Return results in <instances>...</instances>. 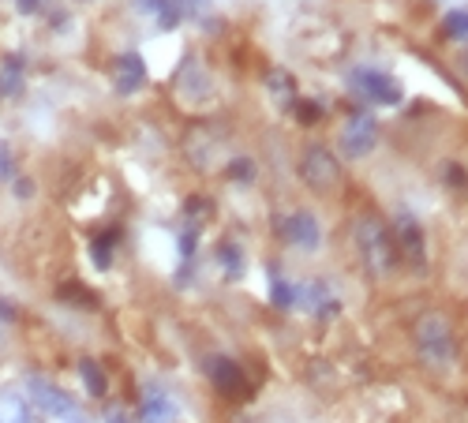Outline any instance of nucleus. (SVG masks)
Returning <instances> with one entry per match:
<instances>
[{
    "label": "nucleus",
    "mask_w": 468,
    "mask_h": 423,
    "mask_svg": "<svg viewBox=\"0 0 468 423\" xmlns=\"http://www.w3.org/2000/svg\"><path fill=\"white\" fill-rule=\"evenodd\" d=\"M353 240H356V251H360V262L367 266V274H394L401 266V255H398V244H394V233L375 217V214H364L353 228Z\"/></svg>",
    "instance_id": "obj_2"
},
{
    "label": "nucleus",
    "mask_w": 468,
    "mask_h": 423,
    "mask_svg": "<svg viewBox=\"0 0 468 423\" xmlns=\"http://www.w3.org/2000/svg\"><path fill=\"white\" fill-rule=\"evenodd\" d=\"M218 262H221V270H225V278H244V251H240V244L237 240H221L218 244Z\"/></svg>",
    "instance_id": "obj_16"
},
{
    "label": "nucleus",
    "mask_w": 468,
    "mask_h": 423,
    "mask_svg": "<svg viewBox=\"0 0 468 423\" xmlns=\"http://www.w3.org/2000/svg\"><path fill=\"white\" fill-rule=\"evenodd\" d=\"M300 180L311 187V191H334L341 184V162L334 158V150H326L323 143H311L303 146L300 153Z\"/></svg>",
    "instance_id": "obj_4"
},
{
    "label": "nucleus",
    "mask_w": 468,
    "mask_h": 423,
    "mask_svg": "<svg viewBox=\"0 0 468 423\" xmlns=\"http://www.w3.org/2000/svg\"><path fill=\"white\" fill-rule=\"evenodd\" d=\"M80 378H83V386H87V394L90 397H105L109 394V378H105V371H101V364L98 360H80Z\"/></svg>",
    "instance_id": "obj_17"
},
{
    "label": "nucleus",
    "mask_w": 468,
    "mask_h": 423,
    "mask_svg": "<svg viewBox=\"0 0 468 423\" xmlns=\"http://www.w3.org/2000/svg\"><path fill=\"white\" fill-rule=\"evenodd\" d=\"M109 423H128V416L124 412H109Z\"/></svg>",
    "instance_id": "obj_30"
},
{
    "label": "nucleus",
    "mask_w": 468,
    "mask_h": 423,
    "mask_svg": "<svg viewBox=\"0 0 468 423\" xmlns=\"http://www.w3.org/2000/svg\"><path fill=\"white\" fill-rule=\"evenodd\" d=\"M16 191H19V196L27 199V196H34V184H27V180H19V184H16Z\"/></svg>",
    "instance_id": "obj_29"
},
{
    "label": "nucleus",
    "mask_w": 468,
    "mask_h": 423,
    "mask_svg": "<svg viewBox=\"0 0 468 423\" xmlns=\"http://www.w3.org/2000/svg\"><path fill=\"white\" fill-rule=\"evenodd\" d=\"M225 176H229L232 184H251V180H255V162H251V158H232L229 169H225Z\"/></svg>",
    "instance_id": "obj_25"
},
{
    "label": "nucleus",
    "mask_w": 468,
    "mask_h": 423,
    "mask_svg": "<svg viewBox=\"0 0 468 423\" xmlns=\"http://www.w3.org/2000/svg\"><path fill=\"white\" fill-rule=\"evenodd\" d=\"M23 87V60L19 57H5V68H0V90L19 94Z\"/></svg>",
    "instance_id": "obj_22"
},
{
    "label": "nucleus",
    "mask_w": 468,
    "mask_h": 423,
    "mask_svg": "<svg viewBox=\"0 0 468 423\" xmlns=\"http://www.w3.org/2000/svg\"><path fill=\"white\" fill-rule=\"evenodd\" d=\"M57 296H60L64 303H75V307H98V296H94L90 289H83L80 281L60 285V289H57Z\"/></svg>",
    "instance_id": "obj_23"
},
{
    "label": "nucleus",
    "mask_w": 468,
    "mask_h": 423,
    "mask_svg": "<svg viewBox=\"0 0 468 423\" xmlns=\"http://www.w3.org/2000/svg\"><path fill=\"white\" fill-rule=\"evenodd\" d=\"M412 341L427 371H450L457 364V330L442 312H423L412 323Z\"/></svg>",
    "instance_id": "obj_1"
},
{
    "label": "nucleus",
    "mask_w": 468,
    "mask_h": 423,
    "mask_svg": "<svg viewBox=\"0 0 468 423\" xmlns=\"http://www.w3.org/2000/svg\"><path fill=\"white\" fill-rule=\"evenodd\" d=\"M296 303H303L315 319H330L341 312V296L326 285V281H307V285H296Z\"/></svg>",
    "instance_id": "obj_10"
},
{
    "label": "nucleus",
    "mask_w": 468,
    "mask_h": 423,
    "mask_svg": "<svg viewBox=\"0 0 468 423\" xmlns=\"http://www.w3.org/2000/svg\"><path fill=\"white\" fill-rule=\"evenodd\" d=\"M289 112L296 117V124H303V128L323 124V105H319V101H311V98H296Z\"/></svg>",
    "instance_id": "obj_20"
},
{
    "label": "nucleus",
    "mask_w": 468,
    "mask_h": 423,
    "mask_svg": "<svg viewBox=\"0 0 468 423\" xmlns=\"http://www.w3.org/2000/svg\"><path fill=\"white\" fill-rule=\"evenodd\" d=\"M146 83V60L139 53H121L112 60V87L116 94H135Z\"/></svg>",
    "instance_id": "obj_11"
},
{
    "label": "nucleus",
    "mask_w": 468,
    "mask_h": 423,
    "mask_svg": "<svg viewBox=\"0 0 468 423\" xmlns=\"http://www.w3.org/2000/svg\"><path fill=\"white\" fill-rule=\"evenodd\" d=\"M270 303L282 307V312L296 307V285H289V281L278 278V274H270Z\"/></svg>",
    "instance_id": "obj_21"
},
{
    "label": "nucleus",
    "mask_w": 468,
    "mask_h": 423,
    "mask_svg": "<svg viewBox=\"0 0 468 423\" xmlns=\"http://www.w3.org/2000/svg\"><path fill=\"white\" fill-rule=\"evenodd\" d=\"M143 423H173L176 419V405L165 390H146L143 394V408H139Z\"/></svg>",
    "instance_id": "obj_13"
},
{
    "label": "nucleus",
    "mask_w": 468,
    "mask_h": 423,
    "mask_svg": "<svg viewBox=\"0 0 468 423\" xmlns=\"http://www.w3.org/2000/svg\"><path fill=\"white\" fill-rule=\"evenodd\" d=\"M0 423H34V412L19 394H5L0 397Z\"/></svg>",
    "instance_id": "obj_18"
},
{
    "label": "nucleus",
    "mask_w": 468,
    "mask_h": 423,
    "mask_svg": "<svg viewBox=\"0 0 468 423\" xmlns=\"http://www.w3.org/2000/svg\"><path fill=\"white\" fill-rule=\"evenodd\" d=\"M116 228H109V233H98L94 240H90V259H94V266L98 270H109L112 266V248H116Z\"/></svg>",
    "instance_id": "obj_19"
},
{
    "label": "nucleus",
    "mask_w": 468,
    "mask_h": 423,
    "mask_svg": "<svg viewBox=\"0 0 468 423\" xmlns=\"http://www.w3.org/2000/svg\"><path fill=\"white\" fill-rule=\"evenodd\" d=\"M348 90H353L360 101L378 105V109H398L405 101V87L389 71L371 68V64H360V68L348 71Z\"/></svg>",
    "instance_id": "obj_3"
},
{
    "label": "nucleus",
    "mask_w": 468,
    "mask_h": 423,
    "mask_svg": "<svg viewBox=\"0 0 468 423\" xmlns=\"http://www.w3.org/2000/svg\"><path fill=\"white\" fill-rule=\"evenodd\" d=\"M394 244H398L401 262L416 266V270H423V266H427V237H423V225H420L409 210H401L398 221H394Z\"/></svg>",
    "instance_id": "obj_8"
},
{
    "label": "nucleus",
    "mask_w": 468,
    "mask_h": 423,
    "mask_svg": "<svg viewBox=\"0 0 468 423\" xmlns=\"http://www.w3.org/2000/svg\"><path fill=\"white\" fill-rule=\"evenodd\" d=\"M207 375L214 382V390L229 401H248L255 390H251V382L244 375V367L237 360H229V356H210L207 360Z\"/></svg>",
    "instance_id": "obj_7"
},
{
    "label": "nucleus",
    "mask_w": 468,
    "mask_h": 423,
    "mask_svg": "<svg viewBox=\"0 0 468 423\" xmlns=\"http://www.w3.org/2000/svg\"><path fill=\"white\" fill-rule=\"evenodd\" d=\"M278 237L300 251H319L323 248V225L311 210H289V214H278Z\"/></svg>",
    "instance_id": "obj_5"
},
{
    "label": "nucleus",
    "mask_w": 468,
    "mask_h": 423,
    "mask_svg": "<svg viewBox=\"0 0 468 423\" xmlns=\"http://www.w3.org/2000/svg\"><path fill=\"white\" fill-rule=\"evenodd\" d=\"M176 90H180L184 98H191V101H199V98L210 94V75H207V68H203L199 57H187V60L180 64V71H176Z\"/></svg>",
    "instance_id": "obj_12"
},
{
    "label": "nucleus",
    "mask_w": 468,
    "mask_h": 423,
    "mask_svg": "<svg viewBox=\"0 0 468 423\" xmlns=\"http://www.w3.org/2000/svg\"><path fill=\"white\" fill-rule=\"evenodd\" d=\"M442 184L453 191V196H468V169L461 162H446L442 165Z\"/></svg>",
    "instance_id": "obj_24"
},
{
    "label": "nucleus",
    "mask_w": 468,
    "mask_h": 423,
    "mask_svg": "<svg viewBox=\"0 0 468 423\" xmlns=\"http://www.w3.org/2000/svg\"><path fill=\"white\" fill-rule=\"evenodd\" d=\"M195 248H199V228L187 225L184 233H180V255H184V259H191V255H195Z\"/></svg>",
    "instance_id": "obj_26"
},
{
    "label": "nucleus",
    "mask_w": 468,
    "mask_h": 423,
    "mask_svg": "<svg viewBox=\"0 0 468 423\" xmlns=\"http://www.w3.org/2000/svg\"><path fill=\"white\" fill-rule=\"evenodd\" d=\"M12 176V150L0 143V180H8Z\"/></svg>",
    "instance_id": "obj_28"
},
{
    "label": "nucleus",
    "mask_w": 468,
    "mask_h": 423,
    "mask_svg": "<svg viewBox=\"0 0 468 423\" xmlns=\"http://www.w3.org/2000/svg\"><path fill=\"white\" fill-rule=\"evenodd\" d=\"M439 37L442 42H453V46H464L468 42V8H453L439 19Z\"/></svg>",
    "instance_id": "obj_15"
},
{
    "label": "nucleus",
    "mask_w": 468,
    "mask_h": 423,
    "mask_svg": "<svg viewBox=\"0 0 468 423\" xmlns=\"http://www.w3.org/2000/svg\"><path fill=\"white\" fill-rule=\"evenodd\" d=\"M27 397L42 408V412H49V416H71L75 412V401L57 386V382H49V378H42V375H30L27 378Z\"/></svg>",
    "instance_id": "obj_9"
},
{
    "label": "nucleus",
    "mask_w": 468,
    "mask_h": 423,
    "mask_svg": "<svg viewBox=\"0 0 468 423\" xmlns=\"http://www.w3.org/2000/svg\"><path fill=\"white\" fill-rule=\"evenodd\" d=\"M266 90H270V98H274L282 109H292V101L300 98V94H296L292 71H285V68H270V71H266Z\"/></svg>",
    "instance_id": "obj_14"
},
{
    "label": "nucleus",
    "mask_w": 468,
    "mask_h": 423,
    "mask_svg": "<svg viewBox=\"0 0 468 423\" xmlns=\"http://www.w3.org/2000/svg\"><path fill=\"white\" fill-rule=\"evenodd\" d=\"M375 143H378V121L371 117V112H356V117H348L341 124L337 146H341L345 158H353V162L367 158V153L375 150Z\"/></svg>",
    "instance_id": "obj_6"
},
{
    "label": "nucleus",
    "mask_w": 468,
    "mask_h": 423,
    "mask_svg": "<svg viewBox=\"0 0 468 423\" xmlns=\"http://www.w3.org/2000/svg\"><path fill=\"white\" fill-rule=\"evenodd\" d=\"M16 8L23 16H42L46 12V0H16Z\"/></svg>",
    "instance_id": "obj_27"
}]
</instances>
